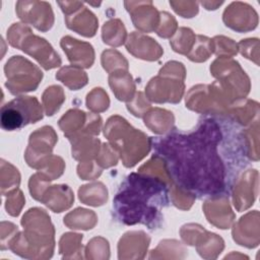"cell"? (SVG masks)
Here are the masks:
<instances>
[{
    "label": "cell",
    "instance_id": "obj_1",
    "mask_svg": "<svg viewBox=\"0 0 260 260\" xmlns=\"http://www.w3.org/2000/svg\"><path fill=\"white\" fill-rule=\"evenodd\" d=\"M220 139L218 124L205 119L193 132L151 141L155 154L166 162L173 184L202 197L218 195L225 186V168L217 152Z\"/></svg>",
    "mask_w": 260,
    "mask_h": 260
},
{
    "label": "cell",
    "instance_id": "obj_2",
    "mask_svg": "<svg viewBox=\"0 0 260 260\" xmlns=\"http://www.w3.org/2000/svg\"><path fill=\"white\" fill-rule=\"evenodd\" d=\"M172 184L145 173H132L117 192L113 208L115 216L124 224L142 223L149 230L159 229L161 209L169 205Z\"/></svg>",
    "mask_w": 260,
    "mask_h": 260
},
{
    "label": "cell",
    "instance_id": "obj_3",
    "mask_svg": "<svg viewBox=\"0 0 260 260\" xmlns=\"http://www.w3.org/2000/svg\"><path fill=\"white\" fill-rule=\"evenodd\" d=\"M21 224L24 232L15 235L10 242V249L25 258L52 257L55 231L49 214L44 209L30 208L23 215Z\"/></svg>",
    "mask_w": 260,
    "mask_h": 260
},
{
    "label": "cell",
    "instance_id": "obj_4",
    "mask_svg": "<svg viewBox=\"0 0 260 260\" xmlns=\"http://www.w3.org/2000/svg\"><path fill=\"white\" fill-rule=\"evenodd\" d=\"M110 145L120 154L126 168L134 167L151 148V138L140 130L133 128L120 116H112L104 130Z\"/></svg>",
    "mask_w": 260,
    "mask_h": 260
},
{
    "label": "cell",
    "instance_id": "obj_5",
    "mask_svg": "<svg viewBox=\"0 0 260 260\" xmlns=\"http://www.w3.org/2000/svg\"><path fill=\"white\" fill-rule=\"evenodd\" d=\"M185 77L186 69L183 63L177 61L166 63L158 75L151 78L145 87L146 98L156 104L179 103L185 89Z\"/></svg>",
    "mask_w": 260,
    "mask_h": 260
},
{
    "label": "cell",
    "instance_id": "obj_6",
    "mask_svg": "<svg viewBox=\"0 0 260 260\" xmlns=\"http://www.w3.org/2000/svg\"><path fill=\"white\" fill-rule=\"evenodd\" d=\"M210 72L232 104L245 99L250 92V78L238 61L232 58H218L211 64Z\"/></svg>",
    "mask_w": 260,
    "mask_h": 260
},
{
    "label": "cell",
    "instance_id": "obj_7",
    "mask_svg": "<svg viewBox=\"0 0 260 260\" xmlns=\"http://www.w3.org/2000/svg\"><path fill=\"white\" fill-rule=\"evenodd\" d=\"M42 119V106L36 96H18L1 109V127L6 131L18 130Z\"/></svg>",
    "mask_w": 260,
    "mask_h": 260
},
{
    "label": "cell",
    "instance_id": "obj_8",
    "mask_svg": "<svg viewBox=\"0 0 260 260\" xmlns=\"http://www.w3.org/2000/svg\"><path fill=\"white\" fill-rule=\"evenodd\" d=\"M231 105L217 81L209 85L193 86L186 96V107L202 114L228 115Z\"/></svg>",
    "mask_w": 260,
    "mask_h": 260
},
{
    "label": "cell",
    "instance_id": "obj_9",
    "mask_svg": "<svg viewBox=\"0 0 260 260\" xmlns=\"http://www.w3.org/2000/svg\"><path fill=\"white\" fill-rule=\"evenodd\" d=\"M4 70L7 77L5 85L12 94L36 90L43 78V72L21 56H13L9 59Z\"/></svg>",
    "mask_w": 260,
    "mask_h": 260
},
{
    "label": "cell",
    "instance_id": "obj_10",
    "mask_svg": "<svg viewBox=\"0 0 260 260\" xmlns=\"http://www.w3.org/2000/svg\"><path fill=\"white\" fill-rule=\"evenodd\" d=\"M59 127L69 141L83 135H98L102 128V118L78 109L69 110L60 120Z\"/></svg>",
    "mask_w": 260,
    "mask_h": 260
},
{
    "label": "cell",
    "instance_id": "obj_11",
    "mask_svg": "<svg viewBox=\"0 0 260 260\" xmlns=\"http://www.w3.org/2000/svg\"><path fill=\"white\" fill-rule=\"evenodd\" d=\"M180 234L186 244L196 245L199 255L203 258H216L224 248V242L219 236L207 232L199 224H185Z\"/></svg>",
    "mask_w": 260,
    "mask_h": 260
},
{
    "label": "cell",
    "instance_id": "obj_12",
    "mask_svg": "<svg viewBox=\"0 0 260 260\" xmlns=\"http://www.w3.org/2000/svg\"><path fill=\"white\" fill-rule=\"evenodd\" d=\"M57 3L65 14V22L68 28L87 38L95 35L99 20L82 2L58 1Z\"/></svg>",
    "mask_w": 260,
    "mask_h": 260
},
{
    "label": "cell",
    "instance_id": "obj_13",
    "mask_svg": "<svg viewBox=\"0 0 260 260\" xmlns=\"http://www.w3.org/2000/svg\"><path fill=\"white\" fill-rule=\"evenodd\" d=\"M57 141L58 136L51 126H44L32 132L24 154L27 165L38 170L41 164L51 155Z\"/></svg>",
    "mask_w": 260,
    "mask_h": 260
},
{
    "label": "cell",
    "instance_id": "obj_14",
    "mask_svg": "<svg viewBox=\"0 0 260 260\" xmlns=\"http://www.w3.org/2000/svg\"><path fill=\"white\" fill-rule=\"evenodd\" d=\"M18 17L25 23L34 25L41 31L51 29L54 13L50 3L45 1H18L15 5Z\"/></svg>",
    "mask_w": 260,
    "mask_h": 260
},
{
    "label": "cell",
    "instance_id": "obj_15",
    "mask_svg": "<svg viewBox=\"0 0 260 260\" xmlns=\"http://www.w3.org/2000/svg\"><path fill=\"white\" fill-rule=\"evenodd\" d=\"M18 49L34 57L46 70L56 68L62 63L61 58L54 51L53 47L45 39L36 36L32 32L24 38Z\"/></svg>",
    "mask_w": 260,
    "mask_h": 260
},
{
    "label": "cell",
    "instance_id": "obj_16",
    "mask_svg": "<svg viewBox=\"0 0 260 260\" xmlns=\"http://www.w3.org/2000/svg\"><path fill=\"white\" fill-rule=\"evenodd\" d=\"M222 19L226 26L239 32L253 30L258 25V14L255 9L240 1L233 2L225 8Z\"/></svg>",
    "mask_w": 260,
    "mask_h": 260
},
{
    "label": "cell",
    "instance_id": "obj_17",
    "mask_svg": "<svg viewBox=\"0 0 260 260\" xmlns=\"http://www.w3.org/2000/svg\"><path fill=\"white\" fill-rule=\"evenodd\" d=\"M258 171L248 170L237 180L233 191L234 205L238 211L248 209L254 204L258 194Z\"/></svg>",
    "mask_w": 260,
    "mask_h": 260
},
{
    "label": "cell",
    "instance_id": "obj_18",
    "mask_svg": "<svg viewBox=\"0 0 260 260\" xmlns=\"http://www.w3.org/2000/svg\"><path fill=\"white\" fill-rule=\"evenodd\" d=\"M124 5L137 29L143 32H151L156 29L159 22V12L151 1H125Z\"/></svg>",
    "mask_w": 260,
    "mask_h": 260
},
{
    "label": "cell",
    "instance_id": "obj_19",
    "mask_svg": "<svg viewBox=\"0 0 260 260\" xmlns=\"http://www.w3.org/2000/svg\"><path fill=\"white\" fill-rule=\"evenodd\" d=\"M233 239L239 245L247 248H255L259 245V212L253 210L245 214L235 223Z\"/></svg>",
    "mask_w": 260,
    "mask_h": 260
},
{
    "label": "cell",
    "instance_id": "obj_20",
    "mask_svg": "<svg viewBox=\"0 0 260 260\" xmlns=\"http://www.w3.org/2000/svg\"><path fill=\"white\" fill-rule=\"evenodd\" d=\"M60 45L72 66L79 68H89L92 66L94 62V50L89 43L66 36L61 39Z\"/></svg>",
    "mask_w": 260,
    "mask_h": 260
},
{
    "label": "cell",
    "instance_id": "obj_21",
    "mask_svg": "<svg viewBox=\"0 0 260 260\" xmlns=\"http://www.w3.org/2000/svg\"><path fill=\"white\" fill-rule=\"evenodd\" d=\"M203 210L207 220L221 230L229 229L235 219V213L225 196L215 195L213 198L205 201Z\"/></svg>",
    "mask_w": 260,
    "mask_h": 260
},
{
    "label": "cell",
    "instance_id": "obj_22",
    "mask_svg": "<svg viewBox=\"0 0 260 260\" xmlns=\"http://www.w3.org/2000/svg\"><path fill=\"white\" fill-rule=\"evenodd\" d=\"M126 49L134 57L147 61L158 60L164 53L158 43L138 31L130 34L126 41Z\"/></svg>",
    "mask_w": 260,
    "mask_h": 260
},
{
    "label": "cell",
    "instance_id": "obj_23",
    "mask_svg": "<svg viewBox=\"0 0 260 260\" xmlns=\"http://www.w3.org/2000/svg\"><path fill=\"white\" fill-rule=\"evenodd\" d=\"M150 238L142 231L126 233L119 241L118 254L122 258H144Z\"/></svg>",
    "mask_w": 260,
    "mask_h": 260
},
{
    "label": "cell",
    "instance_id": "obj_24",
    "mask_svg": "<svg viewBox=\"0 0 260 260\" xmlns=\"http://www.w3.org/2000/svg\"><path fill=\"white\" fill-rule=\"evenodd\" d=\"M40 201L54 212H62L72 205L74 195L67 185H54L45 190Z\"/></svg>",
    "mask_w": 260,
    "mask_h": 260
},
{
    "label": "cell",
    "instance_id": "obj_25",
    "mask_svg": "<svg viewBox=\"0 0 260 260\" xmlns=\"http://www.w3.org/2000/svg\"><path fill=\"white\" fill-rule=\"evenodd\" d=\"M109 84L119 101L129 103L134 98L135 84L127 70H116L110 73Z\"/></svg>",
    "mask_w": 260,
    "mask_h": 260
},
{
    "label": "cell",
    "instance_id": "obj_26",
    "mask_svg": "<svg viewBox=\"0 0 260 260\" xmlns=\"http://www.w3.org/2000/svg\"><path fill=\"white\" fill-rule=\"evenodd\" d=\"M143 117L144 124L156 134H162L170 131L175 122L172 112L159 108L149 109Z\"/></svg>",
    "mask_w": 260,
    "mask_h": 260
},
{
    "label": "cell",
    "instance_id": "obj_27",
    "mask_svg": "<svg viewBox=\"0 0 260 260\" xmlns=\"http://www.w3.org/2000/svg\"><path fill=\"white\" fill-rule=\"evenodd\" d=\"M234 120L242 125H249L254 123V118H258L259 104L252 100H239L233 103L229 109V113Z\"/></svg>",
    "mask_w": 260,
    "mask_h": 260
},
{
    "label": "cell",
    "instance_id": "obj_28",
    "mask_svg": "<svg viewBox=\"0 0 260 260\" xmlns=\"http://www.w3.org/2000/svg\"><path fill=\"white\" fill-rule=\"evenodd\" d=\"M72 156L80 161L90 160L99 154L100 140L90 135L79 136L72 141Z\"/></svg>",
    "mask_w": 260,
    "mask_h": 260
},
{
    "label": "cell",
    "instance_id": "obj_29",
    "mask_svg": "<svg viewBox=\"0 0 260 260\" xmlns=\"http://www.w3.org/2000/svg\"><path fill=\"white\" fill-rule=\"evenodd\" d=\"M78 197L81 202L91 206H101L107 202L108 191L101 182L83 185L78 190Z\"/></svg>",
    "mask_w": 260,
    "mask_h": 260
},
{
    "label": "cell",
    "instance_id": "obj_30",
    "mask_svg": "<svg viewBox=\"0 0 260 260\" xmlns=\"http://www.w3.org/2000/svg\"><path fill=\"white\" fill-rule=\"evenodd\" d=\"M96 222V214L84 208H76L64 217V224L72 230H90Z\"/></svg>",
    "mask_w": 260,
    "mask_h": 260
},
{
    "label": "cell",
    "instance_id": "obj_31",
    "mask_svg": "<svg viewBox=\"0 0 260 260\" xmlns=\"http://www.w3.org/2000/svg\"><path fill=\"white\" fill-rule=\"evenodd\" d=\"M56 78L62 81L71 90H77L87 84L88 78L84 71L79 67L65 66L62 67L56 74Z\"/></svg>",
    "mask_w": 260,
    "mask_h": 260
},
{
    "label": "cell",
    "instance_id": "obj_32",
    "mask_svg": "<svg viewBox=\"0 0 260 260\" xmlns=\"http://www.w3.org/2000/svg\"><path fill=\"white\" fill-rule=\"evenodd\" d=\"M126 29L120 19H110L105 22L102 29V38L105 44L119 47L126 41Z\"/></svg>",
    "mask_w": 260,
    "mask_h": 260
},
{
    "label": "cell",
    "instance_id": "obj_33",
    "mask_svg": "<svg viewBox=\"0 0 260 260\" xmlns=\"http://www.w3.org/2000/svg\"><path fill=\"white\" fill-rule=\"evenodd\" d=\"M214 52L213 41L205 36L197 35L195 43L187 57L193 62H204Z\"/></svg>",
    "mask_w": 260,
    "mask_h": 260
},
{
    "label": "cell",
    "instance_id": "obj_34",
    "mask_svg": "<svg viewBox=\"0 0 260 260\" xmlns=\"http://www.w3.org/2000/svg\"><path fill=\"white\" fill-rule=\"evenodd\" d=\"M43 104L47 116H53L58 112L65 101V94L63 88L59 85H52L43 93Z\"/></svg>",
    "mask_w": 260,
    "mask_h": 260
},
{
    "label": "cell",
    "instance_id": "obj_35",
    "mask_svg": "<svg viewBox=\"0 0 260 260\" xmlns=\"http://www.w3.org/2000/svg\"><path fill=\"white\" fill-rule=\"evenodd\" d=\"M196 40V35L191 28L180 27L177 35L170 41L173 50L182 55H188Z\"/></svg>",
    "mask_w": 260,
    "mask_h": 260
},
{
    "label": "cell",
    "instance_id": "obj_36",
    "mask_svg": "<svg viewBox=\"0 0 260 260\" xmlns=\"http://www.w3.org/2000/svg\"><path fill=\"white\" fill-rule=\"evenodd\" d=\"M65 169V164L60 156L50 155L40 166L39 173L49 181L59 178Z\"/></svg>",
    "mask_w": 260,
    "mask_h": 260
},
{
    "label": "cell",
    "instance_id": "obj_37",
    "mask_svg": "<svg viewBox=\"0 0 260 260\" xmlns=\"http://www.w3.org/2000/svg\"><path fill=\"white\" fill-rule=\"evenodd\" d=\"M102 65L104 69L111 73L116 70H128V62L124 58L123 55H121L116 50H107L102 54Z\"/></svg>",
    "mask_w": 260,
    "mask_h": 260
},
{
    "label": "cell",
    "instance_id": "obj_38",
    "mask_svg": "<svg viewBox=\"0 0 260 260\" xmlns=\"http://www.w3.org/2000/svg\"><path fill=\"white\" fill-rule=\"evenodd\" d=\"M258 130H259V119H257L254 124L251 125L249 129L244 132V139L246 142V150L247 156L252 160L259 159V151H258Z\"/></svg>",
    "mask_w": 260,
    "mask_h": 260
},
{
    "label": "cell",
    "instance_id": "obj_39",
    "mask_svg": "<svg viewBox=\"0 0 260 260\" xmlns=\"http://www.w3.org/2000/svg\"><path fill=\"white\" fill-rule=\"evenodd\" d=\"M110 100L107 92L101 88H93L86 98V107L92 112H104L109 108Z\"/></svg>",
    "mask_w": 260,
    "mask_h": 260
},
{
    "label": "cell",
    "instance_id": "obj_40",
    "mask_svg": "<svg viewBox=\"0 0 260 260\" xmlns=\"http://www.w3.org/2000/svg\"><path fill=\"white\" fill-rule=\"evenodd\" d=\"M170 193H171L170 197L173 204L178 208H181L184 210H188L192 206L195 200V195L193 193L187 190H184L175 184L171 185Z\"/></svg>",
    "mask_w": 260,
    "mask_h": 260
},
{
    "label": "cell",
    "instance_id": "obj_41",
    "mask_svg": "<svg viewBox=\"0 0 260 260\" xmlns=\"http://www.w3.org/2000/svg\"><path fill=\"white\" fill-rule=\"evenodd\" d=\"M214 45V52L218 58H232L238 53V44L232 39L217 36L212 39Z\"/></svg>",
    "mask_w": 260,
    "mask_h": 260
},
{
    "label": "cell",
    "instance_id": "obj_42",
    "mask_svg": "<svg viewBox=\"0 0 260 260\" xmlns=\"http://www.w3.org/2000/svg\"><path fill=\"white\" fill-rule=\"evenodd\" d=\"M82 235L74 234V233H66L60 239L59 250L60 254H63L64 258H66L69 253H79L82 250L81 241Z\"/></svg>",
    "mask_w": 260,
    "mask_h": 260
},
{
    "label": "cell",
    "instance_id": "obj_43",
    "mask_svg": "<svg viewBox=\"0 0 260 260\" xmlns=\"http://www.w3.org/2000/svg\"><path fill=\"white\" fill-rule=\"evenodd\" d=\"M177 21L173 15L166 11L159 12V22L155 29L158 37L164 39L171 38L177 30Z\"/></svg>",
    "mask_w": 260,
    "mask_h": 260
},
{
    "label": "cell",
    "instance_id": "obj_44",
    "mask_svg": "<svg viewBox=\"0 0 260 260\" xmlns=\"http://www.w3.org/2000/svg\"><path fill=\"white\" fill-rule=\"evenodd\" d=\"M238 50L247 59L255 62L259 65V40L258 39H246L242 40L238 44Z\"/></svg>",
    "mask_w": 260,
    "mask_h": 260
},
{
    "label": "cell",
    "instance_id": "obj_45",
    "mask_svg": "<svg viewBox=\"0 0 260 260\" xmlns=\"http://www.w3.org/2000/svg\"><path fill=\"white\" fill-rule=\"evenodd\" d=\"M96 161L98 166H101V168H110L116 166L118 164L117 151L109 143H104L100 148Z\"/></svg>",
    "mask_w": 260,
    "mask_h": 260
},
{
    "label": "cell",
    "instance_id": "obj_46",
    "mask_svg": "<svg viewBox=\"0 0 260 260\" xmlns=\"http://www.w3.org/2000/svg\"><path fill=\"white\" fill-rule=\"evenodd\" d=\"M128 111L135 117H143L145 113L150 109V104L147 102L146 98L141 91L136 92L134 98L127 103Z\"/></svg>",
    "mask_w": 260,
    "mask_h": 260
},
{
    "label": "cell",
    "instance_id": "obj_47",
    "mask_svg": "<svg viewBox=\"0 0 260 260\" xmlns=\"http://www.w3.org/2000/svg\"><path fill=\"white\" fill-rule=\"evenodd\" d=\"M24 202L25 199L22 195V192L18 188L8 192V199L6 201L7 212L12 216H17L20 213Z\"/></svg>",
    "mask_w": 260,
    "mask_h": 260
},
{
    "label": "cell",
    "instance_id": "obj_48",
    "mask_svg": "<svg viewBox=\"0 0 260 260\" xmlns=\"http://www.w3.org/2000/svg\"><path fill=\"white\" fill-rule=\"evenodd\" d=\"M170 5L185 18H191L198 13V3L195 1H170Z\"/></svg>",
    "mask_w": 260,
    "mask_h": 260
},
{
    "label": "cell",
    "instance_id": "obj_49",
    "mask_svg": "<svg viewBox=\"0 0 260 260\" xmlns=\"http://www.w3.org/2000/svg\"><path fill=\"white\" fill-rule=\"evenodd\" d=\"M77 174L82 180H93L101 176L102 168L93 165L92 161H80L77 167Z\"/></svg>",
    "mask_w": 260,
    "mask_h": 260
},
{
    "label": "cell",
    "instance_id": "obj_50",
    "mask_svg": "<svg viewBox=\"0 0 260 260\" xmlns=\"http://www.w3.org/2000/svg\"><path fill=\"white\" fill-rule=\"evenodd\" d=\"M204 7H205V9H207V10H215V9H217L218 8V6H220L223 2L222 1H201L200 2Z\"/></svg>",
    "mask_w": 260,
    "mask_h": 260
}]
</instances>
